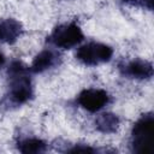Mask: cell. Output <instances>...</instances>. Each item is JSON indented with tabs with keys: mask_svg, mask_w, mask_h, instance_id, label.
I'll list each match as a JSON object with an SVG mask.
<instances>
[{
	"mask_svg": "<svg viewBox=\"0 0 154 154\" xmlns=\"http://www.w3.org/2000/svg\"><path fill=\"white\" fill-rule=\"evenodd\" d=\"M32 84L28 70L19 61H13L8 69V91L6 100L11 106H20L32 97Z\"/></svg>",
	"mask_w": 154,
	"mask_h": 154,
	"instance_id": "cell-1",
	"label": "cell"
},
{
	"mask_svg": "<svg viewBox=\"0 0 154 154\" xmlns=\"http://www.w3.org/2000/svg\"><path fill=\"white\" fill-rule=\"evenodd\" d=\"M131 150L135 153L154 152V117L146 113L135 123L131 131Z\"/></svg>",
	"mask_w": 154,
	"mask_h": 154,
	"instance_id": "cell-2",
	"label": "cell"
},
{
	"mask_svg": "<svg viewBox=\"0 0 154 154\" xmlns=\"http://www.w3.org/2000/svg\"><path fill=\"white\" fill-rule=\"evenodd\" d=\"M113 49L108 45L100 42H88L81 46L76 52V58L84 65L95 66L111 60Z\"/></svg>",
	"mask_w": 154,
	"mask_h": 154,
	"instance_id": "cell-3",
	"label": "cell"
},
{
	"mask_svg": "<svg viewBox=\"0 0 154 154\" xmlns=\"http://www.w3.org/2000/svg\"><path fill=\"white\" fill-rule=\"evenodd\" d=\"M84 38L82 29L76 23H66L58 25L48 37V41L55 47L67 49L77 46Z\"/></svg>",
	"mask_w": 154,
	"mask_h": 154,
	"instance_id": "cell-4",
	"label": "cell"
},
{
	"mask_svg": "<svg viewBox=\"0 0 154 154\" xmlns=\"http://www.w3.org/2000/svg\"><path fill=\"white\" fill-rule=\"evenodd\" d=\"M77 102L88 112L95 113L102 109L109 102V95L103 89H84L77 96Z\"/></svg>",
	"mask_w": 154,
	"mask_h": 154,
	"instance_id": "cell-5",
	"label": "cell"
},
{
	"mask_svg": "<svg viewBox=\"0 0 154 154\" xmlns=\"http://www.w3.org/2000/svg\"><path fill=\"white\" fill-rule=\"evenodd\" d=\"M120 71L128 78L148 79L153 76V65L150 61L142 59H134L120 66Z\"/></svg>",
	"mask_w": 154,
	"mask_h": 154,
	"instance_id": "cell-6",
	"label": "cell"
},
{
	"mask_svg": "<svg viewBox=\"0 0 154 154\" xmlns=\"http://www.w3.org/2000/svg\"><path fill=\"white\" fill-rule=\"evenodd\" d=\"M59 61V53H57L53 49H43L41 51L34 59L31 66H30V71L34 73H41L51 67H53L54 65H57Z\"/></svg>",
	"mask_w": 154,
	"mask_h": 154,
	"instance_id": "cell-7",
	"label": "cell"
},
{
	"mask_svg": "<svg viewBox=\"0 0 154 154\" xmlns=\"http://www.w3.org/2000/svg\"><path fill=\"white\" fill-rule=\"evenodd\" d=\"M22 24L13 19L7 18L0 20V41L5 43H14L22 35Z\"/></svg>",
	"mask_w": 154,
	"mask_h": 154,
	"instance_id": "cell-8",
	"label": "cell"
},
{
	"mask_svg": "<svg viewBox=\"0 0 154 154\" xmlns=\"http://www.w3.org/2000/svg\"><path fill=\"white\" fill-rule=\"evenodd\" d=\"M119 118L113 113H102L95 119V128L103 134L114 132L119 126Z\"/></svg>",
	"mask_w": 154,
	"mask_h": 154,
	"instance_id": "cell-9",
	"label": "cell"
},
{
	"mask_svg": "<svg viewBox=\"0 0 154 154\" xmlns=\"http://www.w3.org/2000/svg\"><path fill=\"white\" fill-rule=\"evenodd\" d=\"M22 153H42L46 150V143L40 138H25L18 143Z\"/></svg>",
	"mask_w": 154,
	"mask_h": 154,
	"instance_id": "cell-10",
	"label": "cell"
},
{
	"mask_svg": "<svg viewBox=\"0 0 154 154\" xmlns=\"http://www.w3.org/2000/svg\"><path fill=\"white\" fill-rule=\"evenodd\" d=\"M123 2L134 5V6L144 7L148 10H152V7H153V0H123Z\"/></svg>",
	"mask_w": 154,
	"mask_h": 154,
	"instance_id": "cell-11",
	"label": "cell"
},
{
	"mask_svg": "<svg viewBox=\"0 0 154 154\" xmlns=\"http://www.w3.org/2000/svg\"><path fill=\"white\" fill-rule=\"evenodd\" d=\"M4 63H5V57L2 53H0V67L4 65Z\"/></svg>",
	"mask_w": 154,
	"mask_h": 154,
	"instance_id": "cell-12",
	"label": "cell"
}]
</instances>
